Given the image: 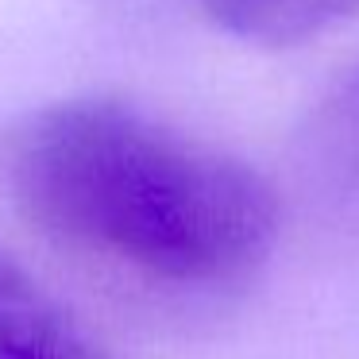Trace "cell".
Returning <instances> with one entry per match:
<instances>
[{
	"instance_id": "1",
	"label": "cell",
	"mask_w": 359,
	"mask_h": 359,
	"mask_svg": "<svg viewBox=\"0 0 359 359\" xmlns=\"http://www.w3.org/2000/svg\"><path fill=\"white\" fill-rule=\"evenodd\" d=\"M0 186L50 248L155 290L251 278L282 224L251 163L112 97H74L0 132Z\"/></svg>"
},
{
	"instance_id": "2",
	"label": "cell",
	"mask_w": 359,
	"mask_h": 359,
	"mask_svg": "<svg viewBox=\"0 0 359 359\" xmlns=\"http://www.w3.org/2000/svg\"><path fill=\"white\" fill-rule=\"evenodd\" d=\"M0 359H116L20 259L0 251Z\"/></svg>"
},
{
	"instance_id": "3",
	"label": "cell",
	"mask_w": 359,
	"mask_h": 359,
	"mask_svg": "<svg viewBox=\"0 0 359 359\" xmlns=\"http://www.w3.org/2000/svg\"><path fill=\"white\" fill-rule=\"evenodd\" d=\"M302 163L313 194L359 224V66L325 89L302 128Z\"/></svg>"
},
{
	"instance_id": "4",
	"label": "cell",
	"mask_w": 359,
	"mask_h": 359,
	"mask_svg": "<svg viewBox=\"0 0 359 359\" xmlns=\"http://www.w3.org/2000/svg\"><path fill=\"white\" fill-rule=\"evenodd\" d=\"M220 32L255 47H302L332 35L359 12V0H201Z\"/></svg>"
}]
</instances>
